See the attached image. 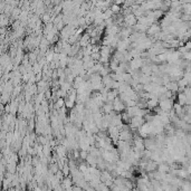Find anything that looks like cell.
I'll return each mask as SVG.
<instances>
[{
  "label": "cell",
  "instance_id": "7a4b0ae2",
  "mask_svg": "<svg viewBox=\"0 0 191 191\" xmlns=\"http://www.w3.org/2000/svg\"><path fill=\"white\" fill-rule=\"evenodd\" d=\"M119 10H120V7L117 6V5H114V6L112 7L111 11H112V13H117V11H119Z\"/></svg>",
  "mask_w": 191,
  "mask_h": 191
},
{
  "label": "cell",
  "instance_id": "6da1fadb",
  "mask_svg": "<svg viewBox=\"0 0 191 191\" xmlns=\"http://www.w3.org/2000/svg\"><path fill=\"white\" fill-rule=\"evenodd\" d=\"M159 104H160V107L161 110H162V112H169L172 110V101L170 99H162V101H160L159 102Z\"/></svg>",
  "mask_w": 191,
  "mask_h": 191
}]
</instances>
